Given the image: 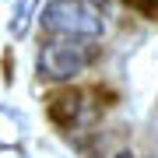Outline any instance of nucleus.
Listing matches in <instances>:
<instances>
[{"label": "nucleus", "instance_id": "1", "mask_svg": "<svg viewBox=\"0 0 158 158\" xmlns=\"http://www.w3.org/2000/svg\"><path fill=\"white\" fill-rule=\"evenodd\" d=\"M39 21L49 35L63 39H102L106 32V18L88 0H53L39 11Z\"/></svg>", "mask_w": 158, "mask_h": 158}, {"label": "nucleus", "instance_id": "2", "mask_svg": "<svg viewBox=\"0 0 158 158\" xmlns=\"http://www.w3.org/2000/svg\"><path fill=\"white\" fill-rule=\"evenodd\" d=\"M95 56H98V49L91 46V39H63V35H56L53 42H46L39 49L35 70H39L42 81H70L77 74H85L95 63Z\"/></svg>", "mask_w": 158, "mask_h": 158}, {"label": "nucleus", "instance_id": "3", "mask_svg": "<svg viewBox=\"0 0 158 158\" xmlns=\"http://www.w3.org/2000/svg\"><path fill=\"white\" fill-rule=\"evenodd\" d=\"M81 113V95L77 91H60V95L49 98V119L60 127H70Z\"/></svg>", "mask_w": 158, "mask_h": 158}, {"label": "nucleus", "instance_id": "4", "mask_svg": "<svg viewBox=\"0 0 158 158\" xmlns=\"http://www.w3.org/2000/svg\"><path fill=\"white\" fill-rule=\"evenodd\" d=\"M25 137V116L0 106V148H18Z\"/></svg>", "mask_w": 158, "mask_h": 158}, {"label": "nucleus", "instance_id": "5", "mask_svg": "<svg viewBox=\"0 0 158 158\" xmlns=\"http://www.w3.org/2000/svg\"><path fill=\"white\" fill-rule=\"evenodd\" d=\"M39 4H42V0H14V14H11V35H14V39L28 35L32 18L39 14Z\"/></svg>", "mask_w": 158, "mask_h": 158}, {"label": "nucleus", "instance_id": "6", "mask_svg": "<svg viewBox=\"0 0 158 158\" xmlns=\"http://www.w3.org/2000/svg\"><path fill=\"white\" fill-rule=\"evenodd\" d=\"M130 7H134V11H141L144 18H155L158 14V0H127Z\"/></svg>", "mask_w": 158, "mask_h": 158}, {"label": "nucleus", "instance_id": "7", "mask_svg": "<svg viewBox=\"0 0 158 158\" xmlns=\"http://www.w3.org/2000/svg\"><path fill=\"white\" fill-rule=\"evenodd\" d=\"M116 158H137V155H134V151H119Z\"/></svg>", "mask_w": 158, "mask_h": 158}]
</instances>
